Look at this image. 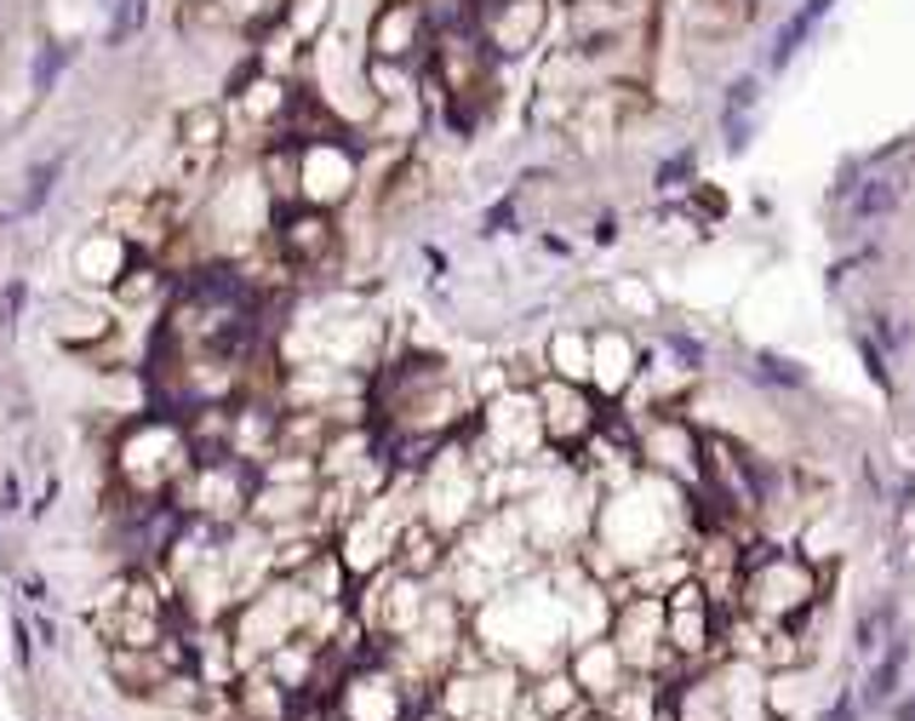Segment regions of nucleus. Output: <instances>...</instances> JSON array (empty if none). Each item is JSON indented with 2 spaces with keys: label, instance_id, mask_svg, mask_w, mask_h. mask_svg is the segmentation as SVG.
Segmentation results:
<instances>
[{
  "label": "nucleus",
  "instance_id": "nucleus-1",
  "mask_svg": "<svg viewBox=\"0 0 915 721\" xmlns=\"http://www.w3.org/2000/svg\"><path fill=\"white\" fill-rule=\"evenodd\" d=\"M189 464L195 446L177 412H126L109 435V499H172Z\"/></svg>",
  "mask_w": 915,
  "mask_h": 721
},
{
  "label": "nucleus",
  "instance_id": "nucleus-2",
  "mask_svg": "<svg viewBox=\"0 0 915 721\" xmlns=\"http://www.w3.org/2000/svg\"><path fill=\"white\" fill-rule=\"evenodd\" d=\"M292 166H298V201L321 212L355 207L367 178V138L344 127H315L292 138Z\"/></svg>",
  "mask_w": 915,
  "mask_h": 721
},
{
  "label": "nucleus",
  "instance_id": "nucleus-3",
  "mask_svg": "<svg viewBox=\"0 0 915 721\" xmlns=\"http://www.w3.org/2000/svg\"><path fill=\"white\" fill-rule=\"evenodd\" d=\"M269 253L287 276H326L338 258H344V218L338 212H321V207H275L269 218Z\"/></svg>",
  "mask_w": 915,
  "mask_h": 721
},
{
  "label": "nucleus",
  "instance_id": "nucleus-4",
  "mask_svg": "<svg viewBox=\"0 0 915 721\" xmlns=\"http://www.w3.org/2000/svg\"><path fill=\"white\" fill-rule=\"evenodd\" d=\"M475 30L493 63H510L544 40L549 30V0H475Z\"/></svg>",
  "mask_w": 915,
  "mask_h": 721
},
{
  "label": "nucleus",
  "instance_id": "nucleus-5",
  "mask_svg": "<svg viewBox=\"0 0 915 721\" xmlns=\"http://www.w3.org/2000/svg\"><path fill=\"white\" fill-rule=\"evenodd\" d=\"M367 58L378 63H406L418 69L429 58V23H424V7L418 0H378L372 18H367Z\"/></svg>",
  "mask_w": 915,
  "mask_h": 721
},
{
  "label": "nucleus",
  "instance_id": "nucleus-6",
  "mask_svg": "<svg viewBox=\"0 0 915 721\" xmlns=\"http://www.w3.org/2000/svg\"><path fill=\"white\" fill-rule=\"evenodd\" d=\"M138 258V246L115 235L109 223H97V230H81L69 241V276H74V292H104L126 276V264Z\"/></svg>",
  "mask_w": 915,
  "mask_h": 721
},
{
  "label": "nucleus",
  "instance_id": "nucleus-7",
  "mask_svg": "<svg viewBox=\"0 0 915 721\" xmlns=\"http://www.w3.org/2000/svg\"><path fill=\"white\" fill-rule=\"evenodd\" d=\"M69 161H74V149L58 143V149H46V155H35L30 166H23V178H12L7 189H0V230H12V223H23V218H40L46 207H53L58 184L69 178Z\"/></svg>",
  "mask_w": 915,
  "mask_h": 721
},
{
  "label": "nucleus",
  "instance_id": "nucleus-8",
  "mask_svg": "<svg viewBox=\"0 0 915 721\" xmlns=\"http://www.w3.org/2000/svg\"><path fill=\"white\" fill-rule=\"evenodd\" d=\"M81 58V40H63V35H46L35 53H30V97H53L63 86V74Z\"/></svg>",
  "mask_w": 915,
  "mask_h": 721
},
{
  "label": "nucleus",
  "instance_id": "nucleus-9",
  "mask_svg": "<svg viewBox=\"0 0 915 721\" xmlns=\"http://www.w3.org/2000/svg\"><path fill=\"white\" fill-rule=\"evenodd\" d=\"M275 23H281L298 46H315L338 23V0H275Z\"/></svg>",
  "mask_w": 915,
  "mask_h": 721
},
{
  "label": "nucleus",
  "instance_id": "nucleus-10",
  "mask_svg": "<svg viewBox=\"0 0 915 721\" xmlns=\"http://www.w3.org/2000/svg\"><path fill=\"white\" fill-rule=\"evenodd\" d=\"M149 18H155V0H109V18H104V30H97V46H104V53H126V46L149 30Z\"/></svg>",
  "mask_w": 915,
  "mask_h": 721
},
{
  "label": "nucleus",
  "instance_id": "nucleus-11",
  "mask_svg": "<svg viewBox=\"0 0 915 721\" xmlns=\"http://www.w3.org/2000/svg\"><path fill=\"white\" fill-rule=\"evenodd\" d=\"M830 7H835V0H801V7H796L790 18L778 23V35H773V53H767V63H773V69H784V63H790V58L801 53V40H807L812 30H819V18H830Z\"/></svg>",
  "mask_w": 915,
  "mask_h": 721
},
{
  "label": "nucleus",
  "instance_id": "nucleus-12",
  "mask_svg": "<svg viewBox=\"0 0 915 721\" xmlns=\"http://www.w3.org/2000/svg\"><path fill=\"white\" fill-rule=\"evenodd\" d=\"M904 664H910V636H893V641H887V653H881V664L870 670V705L893 699L899 682H904Z\"/></svg>",
  "mask_w": 915,
  "mask_h": 721
},
{
  "label": "nucleus",
  "instance_id": "nucleus-13",
  "mask_svg": "<svg viewBox=\"0 0 915 721\" xmlns=\"http://www.w3.org/2000/svg\"><path fill=\"white\" fill-rule=\"evenodd\" d=\"M893 207H899V189L887 184V178H870V184L853 195V212H858V218H887Z\"/></svg>",
  "mask_w": 915,
  "mask_h": 721
},
{
  "label": "nucleus",
  "instance_id": "nucleus-14",
  "mask_svg": "<svg viewBox=\"0 0 915 721\" xmlns=\"http://www.w3.org/2000/svg\"><path fill=\"white\" fill-rule=\"evenodd\" d=\"M23 304H30V281H23V276H12L7 287H0V338H12V333H18V315H23Z\"/></svg>",
  "mask_w": 915,
  "mask_h": 721
},
{
  "label": "nucleus",
  "instance_id": "nucleus-15",
  "mask_svg": "<svg viewBox=\"0 0 915 721\" xmlns=\"http://www.w3.org/2000/svg\"><path fill=\"white\" fill-rule=\"evenodd\" d=\"M755 97H761V81H755V74H739V81L727 86V115H750Z\"/></svg>",
  "mask_w": 915,
  "mask_h": 721
},
{
  "label": "nucleus",
  "instance_id": "nucleus-16",
  "mask_svg": "<svg viewBox=\"0 0 915 721\" xmlns=\"http://www.w3.org/2000/svg\"><path fill=\"white\" fill-rule=\"evenodd\" d=\"M516 230V195H503V201L487 207V218H480V235H510Z\"/></svg>",
  "mask_w": 915,
  "mask_h": 721
},
{
  "label": "nucleus",
  "instance_id": "nucleus-17",
  "mask_svg": "<svg viewBox=\"0 0 915 721\" xmlns=\"http://www.w3.org/2000/svg\"><path fill=\"white\" fill-rule=\"evenodd\" d=\"M681 178H693V155H670L658 166V189H681Z\"/></svg>",
  "mask_w": 915,
  "mask_h": 721
},
{
  "label": "nucleus",
  "instance_id": "nucleus-18",
  "mask_svg": "<svg viewBox=\"0 0 915 721\" xmlns=\"http://www.w3.org/2000/svg\"><path fill=\"white\" fill-rule=\"evenodd\" d=\"M23 510V487H18V469L0 476V515H18Z\"/></svg>",
  "mask_w": 915,
  "mask_h": 721
},
{
  "label": "nucleus",
  "instance_id": "nucleus-19",
  "mask_svg": "<svg viewBox=\"0 0 915 721\" xmlns=\"http://www.w3.org/2000/svg\"><path fill=\"white\" fill-rule=\"evenodd\" d=\"M670 350L686 361V367H704V344L698 338H686V333H670Z\"/></svg>",
  "mask_w": 915,
  "mask_h": 721
},
{
  "label": "nucleus",
  "instance_id": "nucleus-20",
  "mask_svg": "<svg viewBox=\"0 0 915 721\" xmlns=\"http://www.w3.org/2000/svg\"><path fill=\"white\" fill-rule=\"evenodd\" d=\"M18 590H23V602H35V607L53 602V595H46V579H40V573H23V579H18Z\"/></svg>",
  "mask_w": 915,
  "mask_h": 721
},
{
  "label": "nucleus",
  "instance_id": "nucleus-21",
  "mask_svg": "<svg viewBox=\"0 0 915 721\" xmlns=\"http://www.w3.org/2000/svg\"><path fill=\"white\" fill-rule=\"evenodd\" d=\"M876 636H881V613H876V618H864V625H858V653H864V659H870V653L881 648Z\"/></svg>",
  "mask_w": 915,
  "mask_h": 721
},
{
  "label": "nucleus",
  "instance_id": "nucleus-22",
  "mask_svg": "<svg viewBox=\"0 0 915 721\" xmlns=\"http://www.w3.org/2000/svg\"><path fill=\"white\" fill-rule=\"evenodd\" d=\"M824 721H858V699H853V693H842V699L830 705V716H824Z\"/></svg>",
  "mask_w": 915,
  "mask_h": 721
},
{
  "label": "nucleus",
  "instance_id": "nucleus-23",
  "mask_svg": "<svg viewBox=\"0 0 915 721\" xmlns=\"http://www.w3.org/2000/svg\"><path fill=\"white\" fill-rule=\"evenodd\" d=\"M899 721H915V705H904V710H899Z\"/></svg>",
  "mask_w": 915,
  "mask_h": 721
}]
</instances>
